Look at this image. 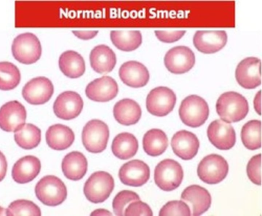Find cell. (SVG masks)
<instances>
[{"label":"cell","instance_id":"6da1fadb","mask_svg":"<svg viewBox=\"0 0 262 216\" xmlns=\"http://www.w3.org/2000/svg\"><path fill=\"white\" fill-rule=\"evenodd\" d=\"M216 112L220 118L228 123L243 119L249 111L246 99L241 94L228 91L222 94L216 103Z\"/></svg>","mask_w":262,"mask_h":216},{"label":"cell","instance_id":"7a4b0ae2","mask_svg":"<svg viewBox=\"0 0 262 216\" xmlns=\"http://www.w3.org/2000/svg\"><path fill=\"white\" fill-rule=\"evenodd\" d=\"M209 106L205 100L195 94L182 100L179 109L182 122L186 126L197 128L203 125L209 116Z\"/></svg>","mask_w":262,"mask_h":216},{"label":"cell","instance_id":"3957f363","mask_svg":"<svg viewBox=\"0 0 262 216\" xmlns=\"http://www.w3.org/2000/svg\"><path fill=\"white\" fill-rule=\"evenodd\" d=\"M35 193L37 198L49 206L59 205L67 197V187L64 183L53 175L42 178L35 186Z\"/></svg>","mask_w":262,"mask_h":216},{"label":"cell","instance_id":"277c9868","mask_svg":"<svg viewBox=\"0 0 262 216\" xmlns=\"http://www.w3.org/2000/svg\"><path fill=\"white\" fill-rule=\"evenodd\" d=\"M11 50L13 57L25 64L35 63L41 55L40 41L35 35L30 32L17 36L13 41Z\"/></svg>","mask_w":262,"mask_h":216},{"label":"cell","instance_id":"5b68a950","mask_svg":"<svg viewBox=\"0 0 262 216\" xmlns=\"http://www.w3.org/2000/svg\"><path fill=\"white\" fill-rule=\"evenodd\" d=\"M114 185L111 175L104 171H98L92 174L85 182L84 194L91 202L102 203L110 197Z\"/></svg>","mask_w":262,"mask_h":216},{"label":"cell","instance_id":"8992f818","mask_svg":"<svg viewBox=\"0 0 262 216\" xmlns=\"http://www.w3.org/2000/svg\"><path fill=\"white\" fill-rule=\"evenodd\" d=\"M183 176L180 164L171 159L160 161L154 172L155 183L164 191H171L178 188L182 181Z\"/></svg>","mask_w":262,"mask_h":216},{"label":"cell","instance_id":"52a82bcc","mask_svg":"<svg viewBox=\"0 0 262 216\" xmlns=\"http://www.w3.org/2000/svg\"><path fill=\"white\" fill-rule=\"evenodd\" d=\"M109 137L107 125L99 119L88 122L83 128L82 141L85 149L90 153H99L107 146Z\"/></svg>","mask_w":262,"mask_h":216},{"label":"cell","instance_id":"ba28073f","mask_svg":"<svg viewBox=\"0 0 262 216\" xmlns=\"http://www.w3.org/2000/svg\"><path fill=\"white\" fill-rule=\"evenodd\" d=\"M229 165L222 156L211 154L204 157L199 163L197 174L200 179L209 184H217L227 176Z\"/></svg>","mask_w":262,"mask_h":216},{"label":"cell","instance_id":"9c48e42d","mask_svg":"<svg viewBox=\"0 0 262 216\" xmlns=\"http://www.w3.org/2000/svg\"><path fill=\"white\" fill-rule=\"evenodd\" d=\"M176 100V95L171 89L157 87L150 90L146 97V109L153 115L164 116L173 110Z\"/></svg>","mask_w":262,"mask_h":216},{"label":"cell","instance_id":"30bf717a","mask_svg":"<svg viewBox=\"0 0 262 216\" xmlns=\"http://www.w3.org/2000/svg\"><path fill=\"white\" fill-rule=\"evenodd\" d=\"M195 58L192 51L186 46L180 45L170 49L164 58V65L169 71L182 74L189 71L194 66Z\"/></svg>","mask_w":262,"mask_h":216},{"label":"cell","instance_id":"8fae6325","mask_svg":"<svg viewBox=\"0 0 262 216\" xmlns=\"http://www.w3.org/2000/svg\"><path fill=\"white\" fill-rule=\"evenodd\" d=\"M54 92L52 82L45 77L32 79L23 87L22 95L31 105H38L47 103Z\"/></svg>","mask_w":262,"mask_h":216},{"label":"cell","instance_id":"7c38bea8","mask_svg":"<svg viewBox=\"0 0 262 216\" xmlns=\"http://www.w3.org/2000/svg\"><path fill=\"white\" fill-rule=\"evenodd\" d=\"M260 60L250 57L242 60L237 65L235 77L238 84L246 89H253L261 84Z\"/></svg>","mask_w":262,"mask_h":216},{"label":"cell","instance_id":"4fadbf2b","mask_svg":"<svg viewBox=\"0 0 262 216\" xmlns=\"http://www.w3.org/2000/svg\"><path fill=\"white\" fill-rule=\"evenodd\" d=\"M83 107V100L78 93L66 91L56 99L53 104V111L58 118L71 120L80 114Z\"/></svg>","mask_w":262,"mask_h":216},{"label":"cell","instance_id":"5bb4252c","mask_svg":"<svg viewBox=\"0 0 262 216\" xmlns=\"http://www.w3.org/2000/svg\"><path fill=\"white\" fill-rule=\"evenodd\" d=\"M207 136L210 142L217 149L228 150L236 141L235 131L232 125L221 119H215L209 125Z\"/></svg>","mask_w":262,"mask_h":216},{"label":"cell","instance_id":"9a60e30c","mask_svg":"<svg viewBox=\"0 0 262 216\" xmlns=\"http://www.w3.org/2000/svg\"><path fill=\"white\" fill-rule=\"evenodd\" d=\"M26 117V110L20 103L7 102L0 108V128L6 132H15L25 124Z\"/></svg>","mask_w":262,"mask_h":216},{"label":"cell","instance_id":"2e32d148","mask_svg":"<svg viewBox=\"0 0 262 216\" xmlns=\"http://www.w3.org/2000/svg\"><path fill=\"white\" fill-rule=\"evenodd\" d=\"M227 35L224 30L197 31L193 37V43L200 52L206 54L215 53L226 44Z\"/></svg>","mask_w":262,"mask_h":216},{"label":"cell","instance_id":"e0dca14e","mask_svg":"<svg viewBox=\"0 0 262 216\" xmlns=\"http://www.w3.org/2000/svg\"><path fill=\"white\" fill-rule=\"evenodd\" d=\"M150 177L148 165L142 160L134 159L124 164L119 170V177L125 185L139 187L145 184Z\"/></svg>","mask_w":262,"mask_h":216},{"label":"cell","instance_id":"ac0fdd59","mask_svg":"<svg viewBox=\"0 0 262 216\" xmlns=\"http://www.w3.org/2000/svg\"><path fill=\"white\" fill-rule=\"evenodd\" d=\"M85 92L86 97L91 100L106 102L117 96L118 86L113 78L103 76L89 83L85 88Z\"/></svg>","mask_w":262,"mask_h":216},{"label":"cell","instance_id":"d6986e66","mask_svg":"<svg viewBox=\"0 0 262 216\" xmlns=\"http://www.w3.org/2000/svg\"><path fill=\"white\" fill-rule=\"evenodd\" d=\"M171 146L177 156L183 160H188L192 159L198 153L200 142L194 134L182 130L173 135Z\"/></svg>","mask_w":262,"mask_h":216},{"label":"cell","instance_id":"ffe728a7","mask_svg":"<svg viewBox=\"0 0 262 216\" xmlns=\"http://www.w3.org/2000/svg\"><path fill=\"white\" fill-rule=\"evenodd\" d=\"M119 76L125 84L133 88L145 86L149 79V74L145 66L133 60L122 64L119 70Z\"/></svg>","mask_w":262,"mask_h":216},{"label":"cell","instance_id":"44dd1931","mask_svg":"<svg viewBox=\"0 0 262 216\" xmlns=\"http://www.w3.org/2000/svg\"><path fill=\"white\" fill-rule=\"evenodd\" d=\"M181 198L191 207L192 215L202 214L209 209L211 203L210 193L198 185L187 187L182 193Z\"/></svg>","mask_w":262,"mask_h":216},{"label":"cell","instance_id":"7402d4cb","mask_svg":"<svg viewBox=\"0 0 262 216\" xmlns=\"http://www.w3.org/2000/svg\"><path fill=\"white\" fill-rule=\"evenodd\" d=\"M41 169L39 159L32 155L19 159L12 170L13 179L18 183L24 184L32 181L38 175Z\"/></svg>","mask_w":262,"mask_h":216},{"label":"cell","instance_id":"603a6c76","mask_svg":"<svg viewBox=\"0 0 262 216\" xmlns=\"http://www.w3.org/2000/svg\"><path fill=\"white\" fill-rule=\"evenodd\" d=\"M90 61L94 71L99 74H105L114 69L117 60L115 53L110 47L100 44L91 51Z\"/></svg>","mask_w":262,"mask_h":216},{"label":"cell","instance_id":"cb8c5ba5","mask_svg":"<svg viewBox=\"0 0 262 216\" xmlns=\"http://www.w3.org/2000/svg\"><path fill=\"white\" fill-rule=\"evenodd\" d=\"M142 111L135 101L123 99L116 103L113 108V115L120 124L129 126L136 124L140 119Z\"/></svg>","mask_w":262,"mask_h":216},{"label":"cell","instance_id":"d4e9b609","mask_svg":"<svg viewBox=\"0 0 262 216\" xmlns=\"http://www.w3.org/2000/svg\"><path fill=\"white\" fill-rule=\"evenodd\" d=\"M46 139L48 146L55 150H63L73 143L75 135L72 129L62 124L51 126L46 133Z\"/></svg>","mask_w":262,"mask_h":216},{"label":"cell","instance_id":"484cf974","mask_svg":"<svg viewBox=\"0 0 262 216\" xmlns=\"http://www.w3.org/2000/svg\"><path fill=\"white\" fill-rule=\"evenodd\" d=\"M61 168L66 178L73 181L79 180L86 173L87 159L81 152H71L64 157L61 163Z\"/></svg>","mask_w":262,"mask_h":216},{"label":"cell","instance_id":"4316f807","mask_svg":"<svg viewBox=\"0 0 262 216\" xmlns=\"http://www.w3.org/2000/svg\"><path fill=\"white\" fill-rule=\"evenodd\" d=\"M58 64L61 71L67 77L75 79L83 75L85 69L83 57L77 52L69 50L60 56Z\"/></svg>","mask_w":262,"mask_h":216},{"label":"cell","instance_id":"83f0119b","mask_svg":"<svg viewBox=\"0 0 262 216\" xmlns=\"http://www.w3.org/2000/svg\"><path fill=\"white\" fill-rule=\"evenodd\" d=\"M138 147V140L133 134L123 132L119 133L114 138L112 151L117 158L126 160L135 155Z\"/></svg>","mask_w":262,"mask_h":216},{"label":"cell","instance_id":"f1b7e54d","mask_svg":"<svg viewBox=\"0 0 262 216\" xmlns=\"http://www.w3.org/2000/svg\"><path fill=\"white\" fill-rule=\"evenodd\" d=\"M110 38L117 49L125 52L136 50L142 41V34L138 30H112Z\"/></svg>","mask_w":262,"mask_h":216},{"label":"cell","instance_id":"f546056e","mask_svg":"<svg viewBox=\"0 0 262 216\" xmlns=\"http://www.w3.org/2000/svg\"><path fill=\"white\" fill-rule=\"evenodd\" d=\"M168 145L167 135L161 129H150L145 133L143 138L144 151L150 156L156 157L163 154Z\"/></svg>","mask_w":262,"mask_h":216},{"label":"cell","instance_id":"4dcf8cb0","mask_svg":"<svg viewBox=\"0 0 262 216\" xmlns=\"http://www.w3.org/2000/svg\"><path fill=\"white\" fill-rule=\"evenodd\" d=\"M14 138L16 144L25 150L36 148L41 140V130L32 124H24L14 132Z\"/></svg>","mask_w":262,"mask_h":216},{"label":"cell","instance_id":"1f68e13d","mask_svg":"<svg viewBox=\"0 0 262 216\" xmlns=\"http://www.w3.org/2000/svg\"><path fill=\"white\" fill-rule=\"evenodd\" d=\"M241 139L244 146L250 150H255L261 147V122L251 120L242 127Z\"/></svg>","mask_w":262,"mask_h":216},{"label":"cell","instance_id":"d6a6232c","mask_svg":"<svg viewBox=\"0 0 262 216\" xmlns=\"http://www.w3.org/2000/svg\"><path fill=\"white\" fill-rule=\"evenodd\" d=\"M20 73L14 64L0 62V90H10L15 88L20 81Z\"/></svg>","mask_w":262,"mask_h":216},{"label":"cell","instance_id":"836d02e7","mask_svg":"<svg viewBox=\"0 0 262 216\" xmlns=\"http://www.w3.org/2000/svg\"><path fill=\"white\" fill-rule=\"evenodd\" d=\"M6 215H41L39 207L33 202L26 200H17L10 203L6 209Z\"/></svg>","mask_w":262,"mask_h":216},{"label":"cell","instance_id":"e575fe53","mask_svg":"<svg viewBox=\"0 0 262 216\" xmlns=\"http://www.w3.org/2000/svg\"><path fill=\"white\" fill-rule=\"evenodd\" d=\"M140 200L139 196L135 192L123 190L119 192L113 201V208L116 215H124L126 207L132 202Z\"/></svg>","mask_w":262,"mask_h":216},{"label":"cell","instance_id":"d590c367","mask_svg":"<svg viewBox=\"0 0 262 216\" xmlns=\"http://www.w3.org/2000/svg\"><path fill=\"white\" fill-rule=\"evenodd\" d=\"M159 215H191L188 205L182 201H171L167 202L160 209Z\"/></svg>","mask_w":262,"mask_h":216},{"label":"cell","instance_id":"8d00e7d4","mask_svg":"<svg viewBox=\"0 0 262 216\" xmlns=\"http://www.w3.org/2000/svg\"><path fill=\"white\" fill-rule=\"evenodd\" d=\"M248 178L253 183L261 185V154L253 156L247 165Z\"/></svg>","mask_w":262,"mask_h":216},{"label":"cell","instance_id":"74e56055","mask_svg":"<svg viewBox=\"0 0 262 216\" xmlns=\"http://www.w3.org/2000/svg\"><path fill=\"white\" fill-rule=\"evenodd\" d=\"M153 215L150 207L145 203L136 201L128 204L125 208L124 215Z\"/></svg>","mask_w":262,"mask_h":216},{"label":"cell","instance_id":"f35d334b","mask_svg":"<svg viewBox=\"0 0 262 216\" xmlns=\"http://www.w3.org/2000/svg\"><path fill=\"white\" fill-rule=\"evenodd\" d=\"M185 30L166 31L155 30L154 31L157 38L161 42L172 43L180 40L185 34Z\"/></svg>","mask_w":262,"mask_h":216},{"label":"cell","instance_id":"ab89813d","mask_svg":"<svg viewBox=\"0 0 262 216\" xmlns=\"http://www.w3.org/2000/svg\"><path fill=\"white\" fill-rule=\"evenodd\" d=\"M74 35L79 39L82 40H89L95 37L99 31L98 30L94 31H72Z\"/></svg>","mask_w":262,"mask_h":216},{"label":"cell","instance_id":"60d3db41","mask_svg":"<svg viewBox=\"0 0 262 216\" xmlns=\"http://www.w3.org/2000/svg\"><path fill=\"white\" fill-rule=\"evenodd\" d=\"M7 169V162L4 154L0 151V182L5 178Z\"/></svg>","mask_w":262,"mask_h":216},{"label":"cell","instance_id":"b9f144b4","mask_svg":"<svg viewBox=\"0 0 262 216\" xmlns=\"http://www.w3.org/2000/svg\"><path fill=\"white\" fill-rule=\"evenodd\" d=\"M260 90L256 94L254 99V107L256 112L260 115Z\"/></svg>","mask_w":262,"mask_h":216},{"label":"cell","instance_id":"7bdbcfd3","mask_svg":"<svg viewBox=\"0 0 262 216\" xmlns=\"http://www.w3.org/2000/svg\"><path fill=\"white\" fill-rule=\"evenodd\" d=\"M112 213L107 210L98 209L94 210L91 214V215H112Z\"/></svg>","mask_w":262,"mask_h":216},{"label":"cell","instance_id":"ee69618b","mask_svg":"<svg viewBox=\"0 0 262 216\" xmlns=\"http://www.w3.org/2000/svg\"><path fill=\"white\" fill-rule=\"evenodd\" d=\"M0 215H6V209L0 207Z\"/></svg>","mask_w":262,"mask_h":216}]
</instances>
